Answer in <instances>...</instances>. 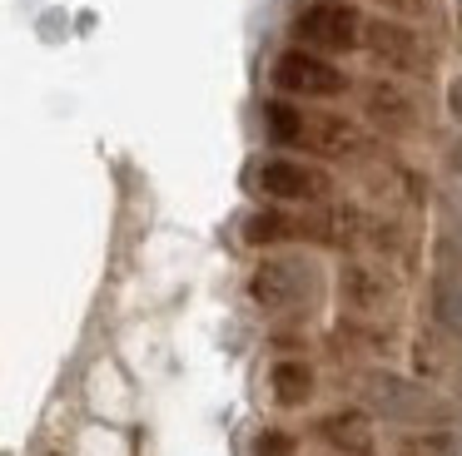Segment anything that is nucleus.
Listing matches in <instances>:
<instances>
[{"label":"nucleus","mask_w":462,"mask_h":456,"mask_svg":"<svg viewBox=\"0 0 462 456\" xmlns=\"http://www.w3.org/2000/svg\"><path fill=\"white\" fill-rule=\"evenodd\" d=\"M353 402H363L378 422L398 432H432V426H462V397L442 392L428 377L398 372L388 362L353 367Z\"/></svg>","instance_id":"nucleus-1"},{"label":"nucleus","mask_w":462,"mask_h":456,"mask_svg":"<svg viewBox=\"0 0 462 456\" xmlns=\"http://www.w3.org/2000/svg\"><path fill=\"white\" fill-rule=\"evenodd\" d=\"M244 293H249V303L259 307L263 317L303 327L323 313L333 283H328V268H323V258L313 253V248H279V253L254 258Z\"/></svg>","instance_id":"nucleus-2"},{"label":"nucleus","mask_w":462,"mask_h":456,"mask_svg":"<svg viewBox=\"0 0 462 456\" xmlns=\"http://www.w3.org/2000/svg\"><path fill=\"white\" fill-rule=\"evenodd\" d=\"M244 194L254 204H283V208H323L338 198V174L333 164H319L309 154H254L244 164Z\"/></svg>","instance_id":"nucleus-3"},{"label":"nucleus","mask_w":462,"mask_h":456,"mask_svg":"<svg viewBox=\"0 0 462 456\" xmlns=\"http://www.w3.org/2000/svg\"><path fill=\"white\" fill-rule=\"evenodd\" d=\"M358 119L383 139V144H412L428 139L432 129V105H428V85L418 79H398V75H378L358 79Z\"/></svg>","instance_id":"nucleus-4"},{"label":"nucleus","mask_w":462,"mask_h":456,"mask_svg":"<svg viewBox=\"0 0 462 456\" xmlns=\"http://www.w3.org/2000/svg\"><path fill=\"white\" fill-rule=\"evenodd\" d=\"M363 59H368L378 75H398V79L428 85V79L438 75L442 45L432 40L428 25H412V20H398V15H368Z\"/></svg>","instance_id":"nucleus-5"},{"label":"nucleus","mask_w":462,"mask_h":456,"mask_svg":"<svg viewBox=\"0 0 462 456\" xmlns=\"http://www.w3.org/2000/svg\"><path fill=\"white\" fill-rule=\"evenodd\" d=\"M333 297H338L343 317H363V323H393L402 307V278L388 258L348 253L333 273Z\"/></svg>","instance_id":"nucleus-6"},{"label":"nucleus","mask_w":462,"mask_h":456,"mask_svg":"<svg viewBox=\"0 0 462 456\" xmlns=\"http://www.w3.org/2000/svg\"><path fill=\"white\" fill-rule=\"evenodd\" d=\"M363 35H368V15L358 0H299L289 15V45L319 50L328 59L363 55Z\"/></svg>","instance_id":"nucleus-7"},{"label":"nucleus","mask_w":462,"mask_h":456,"mask_svg":"<svg viewBox=\"0 0 462 456\" xmlns=\"http://www.w3.org/2000/svg\"><path fill=\"white\" fill-rule=\"evenodd\" d=\"M269 89L283 99H303V105H333V99L353 95L358 79L343 69V59H328L303 45H283L269 59Z\"/></svg>","instance_id":"nucleus-8"},{"label":"nucleus","mask_w":462,"mask_h":456,"mask_svg":"<svg viewBox=\"0 0 462 456\" xmlns=\"http://www.w3.org/2000/svg\"><path fill=\"white\" fill-rule=\"evenodd\" d=\"M309 436L333 456H383L378 416L363 402H338V406H328V412H319L309 422Z\"/></svg>","instance_id":"nucleus-9"},{"label":"nucleus","mask_w":462,"mask_h":456,"mask_svg":"<svg viewBox=\"0 0 462 456\" xmlns=\"http://www.w3.org/2000/svg\"><path fill=\"white\" fill-rule=\"evenodd\" d=\"M319 397V367L309 357H273L269 362V402L279 412H303Z\"/></svg>","instance_id":"nucleus-10"},{"label":"nucleus","mask_w":462,"mask_h":456,"mask_svg":"<svg viewBox=\"0 0 462 456\" xmlns=\"http://www.w3.org/2000/svg\"><path fill=\"white\" fill-rule=\"evenodd\" d=\"M422 313H428L432 333L448 337V342L462 352V278L438 273V268H432L428 287H422Z\"/></svg>","instance_id":"nucleus-11"},{"label":"nucleus","mask_w":462,"mask_h":456,"mask_svg":"<svg viewBox=\"0 0 462 456\" xmlns=\"http://www.w3.org/2000/svg\"><path fill=\"white\" fill-rule=\"evenodd\" d=\"M393 456H462V426H432V432H398Z\"/></svg>","instance_id":"nucleus-12"},{"label":"nucleus","mask_w":462,"mask_h":456,"mask_svg":"<svg viewBox=\"0 0 462 456\" xmlns=\"http://www.w3.org/2000/svg\"><path fill=\"white\" fill-rule=\"evenodd\" d=\"M432 214H438L442 233L462 238V184H448V178H442L438 194H432Z\"/></svg>","instance_id":"nucleus-13"},{"label":"nucleus","mask_w":462,"mask_h":456,"mask_svg":"<svg viewBox=\"0 0 462 456\" xmlns=\"http://www.w3.org/2000/svg\"><path fill=\"white\" fill-rule=\"evenodd\" d=\"M249 456H299V436L289 426H259L249 436Z\"/></svg>","instance_id":"nucleus-14"},{"label":"nucleus","mask_w":462,"mask_h":456,"mask_svg":"<svg viewBox=\"0 0 462 456\" xmlns=\"http://www.w3.org/2000/svg\"><path fill=\"white\" fill-rule=\"evenodd\" d=\"M378 15H398V20H412V25H432L442 15V0H373Z\"/></svg>","instance_id":"nucleus-15"},{"label":"nucleus","mask_w":462,"mask_h":456,"mask_svg":"<svg viewBox=\"0 0 462 456\" xmlns=\"http://www.w3.org/2000/svg\"><path fill=\"white\" fill-rule=\"evenodd\" d=\"M438 169H442V178H448V184H462V129L438 149Z\"/></svg>","instance_id":"nucleus-16"},{"label":"nucleus","mask_w":462,"mask_h":456,"mask_svg":"<svg viewBox=\"0 0 462 456\" xmlns=\"http://www.w3.org/2000/svg\"><path fill=\"white\" fill-rule=\"evenodd\" d=\"M442 109H448V119L462 129V69L448 75V85H442Z\"/></svg>","instance_id":"nucleus-17"},{"label":"nucleus","mask_w":462,"mask_h":456,"mask_svg":"<svg viewBox=\"0 0 462 456\" xmlns=\"http://www.w3.org/2000/svg\"><path fill=\"white\" fill-rule=\"evenodd\" d=\"M457 50H462V25H457Z\"/></svg>","instance_id":"nucleus-18"},{"label":"nucleus","mask_w":462,"mask_h":456,"mask_svg":"<svg viewBox=\"0 0 462 456\" xmlns=\"http://www.w3.org/2000/svg\"><path fill=\"white\" fill-rule=\"evenodd\" d=\"M452 5H457V10H462V0H452Z\"/></svg>","instance_id":"nucleus-19"}]
</instances>
